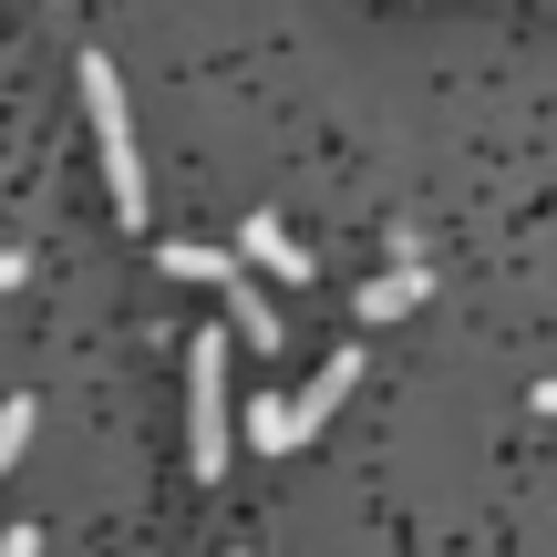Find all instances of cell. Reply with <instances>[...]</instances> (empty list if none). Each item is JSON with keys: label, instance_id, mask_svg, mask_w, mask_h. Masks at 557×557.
I'll list each match as a JSON object with an SVG mask.
<instances>
[{"label": "cell", "instance_id": "6da1fadb", "mask_svg": "<svg viewBox=\"0 0 557 557\" xmlns=\"http://www.w3.org/2000/svg\"><path fill=\"white\" fill-rule=\"evenodd\" d=\"M83 103H94V145H103V176H114V218H145V156H135V124H124V83L103 52H83Z\"/></svg>", "mask_w": 557, "mask_h": 557}, {"label": "cell", "instance_id": "7a4b0ae2", "mask_svg": "<svg viewBox=\"0 0 557 557\" xmlns=\"http://www.w3.org/2000/svg\"><path fill=\"white\" fill-rule=\"evenodd\" d=\"M227 341L238 331H197L186 341V465L197 475H227Z\"/></svg>", "mask_w": 557, "mask_h": 557}, {"label": "cell", "instance_id": "3957f363", "mask_svg": "<svg viewBox=\"0 0 557 557\" xmlns=\"http://www.w3.org/2000/svg\"><path fill=\"white\" fill-rule=\"evenodd\" d=\"M351 382H361V351H331V361H320V372H310V393L289 403V413H299V444H310L320 423H331L341 403H351Z\"/></svg>", "mask_w": 557, "mask_h": 557}, {"label": "cell", "instance_id": "277c9868", "mask_svg": "<svg viewBox=\"0 0 557 557\" xmlns=\"http://www.w3.org/2000/svg\"><path fill=\"white\" fill-rule=\"evenodd\" d=\"M238 248H248V269H269V278H310V248H299L289 227L269 218V207H259V218L238 227Z\"/></svg>", "mask_w": 557, "mask_h": 557}, {"label": "cell", "instance_id": "5b68a950", "mask_svg": "<svg viewBox=\"0 0 557 557\" xmlns=\"http://www.w3.org/2000/svg\"><path fill=\"white\" fill-rule=\"evenodd\" d=\"M218 299H227V331H238L248 351H278V310H269V289H259V278H248V269L227 278Z\"/></svg>", "mask_w": 557, "mask_h": 557}, {"label": "cell", "instance_id": "8992f818", "mask_svg": "<svg viewBox=\"0 0 557 557\" xmlns=\"http://www.w3.org/2000/svg\"><path fill=\"white\" fill-rule=\"evenodd\" d=\"M238 269H248V248H197V238L165 248V278H197V289H227Z\"/></svg>", "mask_w": 557, "mask_h": 557}, {"label": "cell", "instance_id": "52a82bcc", "mask_svg": "<svg viewBox=\"0 0 557 557\" xmlns=\"http://www.w3.org/2000/svg\"><path fill=\"white\" fill-rule=\"evenodd\" d=\"M423 289H434V278H423V269H382L372 289H361V320H403V310H413Z\"/></svg>", "mask_w": 557, "mask_h": 557}, {"label": "cell", "instance_id": "ba28073f", "mask_svg": "<svg viewBox=\"0 0 557 557\" xmlns=\"http://www.w3.org/2000/svg\"><path fill=\"white\" fill-rule=\"evenodd\" d=\"M248 444H259V455H289V444H299V413H289V403H248Z\"/></svg>", "mask_w": 557, "mask_h": 557}, {"label": "cell", "instance_id": "9c48e42d", "mask_svg": "<svg viewBox=\"0 0 557 557\" xmlns=\"http://www.w3.org/2000/svg\"><path fill=\"white\" fill-rule=\"evenodd\" d=\"M21 444H32V393H11V403H0V475L21 465Z\"/></svg>", "mask_w": 557, "mask_h": 557}, {"label": "cell", "instance_id": "30bf717a", "mask_svg": "<svg viewBox=\"0 0 557 557\" xmlns=\"http://www.w3.org/2000/svg\"><path fill=\"white\" fill-rule=\"evenodd\" d=\"M0 289H21V248H0Z\"/></svg>", "mask_w": 557, "mask_h": 557}, {"label": "cell", "instance_id": "8fae6325", "mask_svg": "<svg viewBox=\"0 0 557 557\" xmlns=\"http://www.w3.org/2000/svg\"><path fill=\"white\" fill-rule=\"evenodd\" d=\"M537 413H557V382H537Z\"/></svg>", "mask_w": 557, "mask_h": 557}]
</instances>
